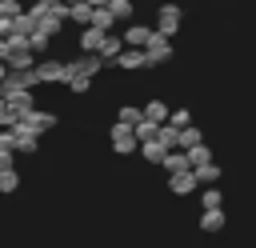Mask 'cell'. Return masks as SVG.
I'll return each mask as SVG.
<instances>
[{
    "label": "cell",
    "mask_w": 256,
    "mask_h": 248,
    "mask_svg": "<svg viewBox=\"0 0 256 248\" xmlns=\"http://www.w3.org/2000/svg\"><path fill=\"white\" fill-rule=\"evenodd\" d=\"M4 56H8V40L0 36V60H4Z\"/></svg>",
    "instance_id": "cell-34"
},
{
    "label": "cell",
    "mask_w": 256,
    "mask_h": 248,
    "mask_svg": "<svg viewBox=\"0 0 256 248\" xmlns=\"http://www.w3.org/2000/svg\"><path fill=\"white\" fill-rule=\"evenodd\" d=\"M116 68H124V72H136V68H148V60H144V48H132V44H124L120 52H116V60H112Z\"/></svg>",
    "instance_id": "cell-7"
},
{
    "label": "cell",
    "mask_w": 256,
    "mask_h": 248,
    "mask_svg": "<svg viewBox=\"0 0 256 248\" xmlns=\"http://www.w3.org/2000/svg\"><path fill=\"white\" fill-rule=\"evenodd\" d=\"M4 104H8V112H12V116H24V112H32V108H36V100H32V88L4 96Z\"/></svg>",
    "instance_id": "cell-9"
},
{
    "label": "cell",
    "mask_w": 256,
    "mask_h": 248,
    "mask_svg": "<svg viewBox=\"0 0 256 248\" xmlns=\"http://www.w3.org/2000/svg\"><path fill=\"white\" fill-rule=\"evenodd\" d=\"M4 64H8V68H32L36 60H32V52H28V48H20V52H8V56H4Z\"/></svg>",
    "instance_id": "cell-24"
},
{
    "label": "cell",
    "mask_w": 256,
    "mask_h": 248,
    "mask_svg": "<svg viewBox=\"0 0 256 248\" xmlns=\"http://www.w3.org/2000/svg\"><path fill=\"white\" fill-rule=\"evenodd\" d=\"M192 144H200V128L196 124H184L180 136H176V148H192Z\"/></svg>",
    "instance_id": "cell-26"
},
{
    "label": "cell",
    "mask_w": 256,
    "mask_h": 248,
    "mask_svg": "<svg viewBox=\"0 0 256 248\" xmlns=\"http://www.w3.org/2000/svg\"><path fill=\"white\" fill-rule=\"evenodd\" d=\"M136 152H140V156H144V160H148V164H160V160H164V152H168V148H164V144H160V140H156V136H152V140H140V148H136Z\"/></svg>",
    "instance_id": "cell-14"
},
{
    "label": "cell",
    "mask_w": 256,
    "mask_h": 248,
    "mask_svg": "<svg viewBox=\"0 0 256 248\" xmlns=\"http://www.w3.org/2000/svg\"><path fill=\"white\" fill-rule=\"evenodd\" d=\"M20 120H28V124H32V132H52V128H56V116H52V112H40V108L24 112Z\"/></svg>",
    "instance_id": "cell-11"
},
{
    "label": "cell",
    "mask_w": 256,
    "mask_h": 248,
    "mask_svg": "<svg viewBox=\"0 0 256 248\" xmlns=\"http://www.w3.org/2000/svg\"><path fill=\"white\" fill-rule=\"evenodd\" d=\"M8 164H16V152H12V148H4V144H0V168H8Z\"/></svg>",
    "instance_id": "cell-33"
},
{
    "label": "cell",
    "mask_w": 256,
    "mask_h": 248,
    "mask_svg": "<svg viewBox=\"0 0 256 248\" xmlns=\"http://www.w3.org/2000/svg\"><path fill=\"white\" fill-rule=\"evenodd\" d=\"M24 88H36V76H32V68H8V72H4V80H0V96L24 92Z\"/></svg>",
    "instance_id": "cell-4"
},
{
    "label": "cell",
    "mask_w": 256,
    "mask_h": 248,
    "mask_svg": "<svg viewBox=\"0 0 256 248\" xmlns=\"http://www.w3.org/2000/svg\"><path fill=\"white\" fill-rule=\"evenodd\" d=\"M180 20H184V12H180V4H160L156 8V32H164V36H176L180 32Z\"/></svg>",
    "instance_id": "cell-5"
},
{
    "label": "cell",
    "mask_w": 256,
    "mask_h": 248,
    "mask_svg": "<svg viewBox=\"0 0 256 248\" xmlns=\"http://www.w3.org/2000/svg\"><path fill=\"white\" fill-rule=\"evenodd\" d=\"M16 188H20V172H16V164L0 168V192L8 196V192H16Z\"/></svg>",
    "instance_id": "cell-23"
},
{
    "label": "cell",
    "mask_w": 256,
    "mask_h": 248,
    "mask_svg": "<svg viewBox=\"0 0 256 248\" xmlns=\"http://www.w3.org/2000/svg\"><path fill=\"white\" fill-rule=\"evenodd\" d=\"M148 32H152L148 24H132V20H128V28L120 32V40H124V44H132V48H144V40H148Z\"/></svg>",
    "instance_id": "cell-12"
},
{
    "label": "cell",
    "mask_w": 256,
    "mask_h": 248,
    "mask_svg": "<svg viewBox=\"0 0 256 248\" xmlns=\"http://www.w3.org/2000/svg\"><path fill=\"white\" fill-rule=\"evenodd\" d=\"M204 192H200V204L204 208H224V192L216 188V184H200Z\"/></svg>",
    "instance_id": "cell-22"
},
{
    "label": "cell",
    "mask_w": 256,
    "mask_h": 248,
    "mask_svg": "<svg viewBox=\"0 0 256 248\" xmlns=\"http://www.w3.org/2000/svg\"><path fill=\"white\" fill-rule=\"evenodd\" d=\"M184 152H188V168H196V164H208V160H212V152L204 148V140H200V144H192V148H184Z\"/></svg>",
    "instance_id": "cell-27"
},
{
    "label": "cell",
    "mask_w": 256,
    "mask_h": 248,
    "mask_svg": "<svg viewBox=\"0 0 256 248\" xmlns=\"http://www.w3.org/2000/svg\"><path fill=\"white\" fill-rule=\"evenodd\" d=\"M168 188L176 192V196H192L200 184H196V176H192V168H184V172H168Z\"/></svg>",
    "instance_id": "cell-8"
},
{
    "label": "cell",
    "mask_w": 256,
    "mask_h": 248,
    "mask_svg": "<svg viewBox=\"0 0 256 248\" xmlns=\"http://www.w3.org/2000/svg\"><path fill=\"white\" fill-rule=\"evenodd\" d=\"M136 148H140V140H136L132 132H120V136H112V152H116V156H132Z\"/></svg>",
    "instance_id": "cell-17"
},
{
    "label": "cell",
    "mask_w": 256,
    "mask_h": 248,
    "mask_svg": "<svg viewBox=\"0 0 256 248\" xmlns=\"http://www.w3.org/2000/svg\"><path fill=\"white\" fill-rule=\"evenodd\" d=\"M32 76H36V84H64L68 80V60H36Z\"/></svg>",
    "instance_id": "cell-3"
},
{
    "label": "cell",
    "mask_w": 256,
    "mask_h": 248,
    "mask_svg": "<svg viewBox=\"0 0 256 248\" xmlns=\"http://www.w3.org/2000/svg\"><path fill=\"white\" fill-rule=\"evenodd\" d=\"M88 24H96V28L112 32V28H116V16H112V12L104 8V4H96V8H92V20H88Z\"/></svg>",
    "instance_id": "cell-20"
},
{
    "label": "cell",
    "mask_w": 256,
    "mask_h": 248,
    "mask_svg": "<svg viewBox=\"0 0 256 248\" xmlns=\"http://www.w3.org/2000/svg\"><path fill=\"white\" fill-rule=\"evenodd\" d=\"M64 84H68L72 92H88V88H92V76H68Z\"/></svg>",
    "instance_id": "cell-31"
},
{
    "label": "cell",
    "mask_w": 256,
    "mask_h": 248,
    "mask_svg": "<svg viewBox=\"0 0 256 248\" xmlns=\"http://www.w3.org/2000/svg\"><path fill=\"white\" fill-rule=\"evenodd\" d=\"M24 12V0H0V16H20Z\"/></svg>",
    "instance_id": "cell-32"
},
{
    "label": "cell",
    "mask_w": 256,
    "mask_h": 248,
    "mask_svg": "<svg viewBox=\"0 0 256 248\" xmlns=\"http://www.w3.org/2000/svg\"><path fill=\"white\" fill-rule=\"evenodd\" d=\"M68 20L84 28V24L92 20V4H88V0H76V4H68Z\"/></svg>",
    "instance_id": "cell-18"
},
{
    "label": "cell",
    "mask_w": 256,
    "mask_h": 248,
    "mask_svg": "<svg viewBox=\"0 0 256 248\" xmlns=\"http://www.w3.org/2000/svg\"><path fill=\"white\" fill-rule=\"evenodd\" d=\"M104 8L116 16V24H120V20H132V0H108Z\"/></svg>",
    "instance_id": "cell-28"
},
{
    "label": "cell",
    "mask_w": 256,
    "mask_h": 248,
    "mask_svg": "<svg viewBox=\"0 0 256 248\" xmlns=\"http://www.w3.org/2000/svg\"><path fill=\"white\" fill-rule=\"evenodd\" d=\"M168 124H172V128H184V124H192V112H188V108H176V112L168 108Z\"/></svg>",
    "instance_id": "cell-30"
},
{
    "label": "cell",
    "mask_w": 256,
    "mask_h": 248,
    "mask_svg": "<svg viewBox=\"0 0 256 248\" xmlns=\"http://www.w3.org/2000/svg\"><path fill=\"white\" fill-rule=\"evenodd\" d=\"M144 60H148V68H156V64H164V60H172V36H164V32H148V40H144Z\"/></svg>",
    "instance_id": "cell-2"
},
{
    "label": "cell",
    "mask_w": 256,
    "mask_h": 248,
    "mask_svg": "<svg viewBox=\"0 0 256 248\" xmlns=\"http://www.w3.org/2000/svg\"><path fill=\"white\" fill-rule=\"evenodd\" d=\"M160 168H168V172H184V168H188V152H184V148H168L164 160H160Z\"/></svg>",
    "instance_id": "cell-15"
},
{
    "label": "cell",
    "mask_w": 256,
    "mask_h": 248,
    "mask_svg": "<svg viewBox=\"0 0 256 248\" xmlns=\"http://www.w3.org/2000/svg\"><path fill=\"white\" fill-rule=\"evenodd\" d=\"M40 4H60V0H40Z\"/></svg>",
    "instance_id": "cell-37"
},
{
    "label": "cell",
    "mask_w": 256,
    "mask_h": 248,
    "mask_svg": "<svg viewBox=\"0 0 256 248\" xmlns=\"http://www.w3.org/2000/svg\"><path fill=\"white\" fill-rule=\"evenodd\" d=\"M192 176H196V184H220V168H216L212 160H208V164H196Z\"/></svg>",
    "instance_id": "cell-19"
},
{
    "label": "cell",
    "mask_w": 256,
    "mask_h": 248,
    "mask_svg": "<svg viewBox=\"0 0 256 248\" xmlns=\"http://www.w3.org/2000/svg\"><path fill=\"white\" fill-rule=\"evenodd\" d=\"M104 68V60L96 52H80L76 60H68V76H96Z\"/></svg>",
    "instance_id": "cell-6"
},
{
    "label": "cell",
    "mask_w": 256,
    "mask_h": 248,
    "mask_svg": "<svg viewBox=\"0 0 256 248\" xmlns=\"http://www.w3.org/2000/svg\"><path fill=\"white\" fill-rule=\"evenodd\" d=\"M8 128H12V136H16V140H12V152H16V156H32V152L40 148V132H32V124H28V120H20V116H16Z\"/></svg>",
    "instance_id": "cell-1"
},
{
    "label": "cell",
    "mask_w": 256,
    "mask_h": 248,
    "mask_svg": "<svg viewBox=\"0 0 256 248\" xmlns=\"http://www.w3.org/2000/svg\"><path fill=\"white\" fill-rule=\"evenodd\" d=\"M120 48H124V40H120V32H104V40H100V48H96V56H100L104 64H112Z\"/></svg>",
    "instance_id": "cell-10"
},
{
    "label": "cell",
    "mask_w": 256,
    "mask_h": 248,
    "mask_svg": "<svg viewBox=\"0 0 256 248\" xmlns=\"http://www.w3.org/2000/svg\"><path fill=\"white\" fill-rule=\"evenodd\" d=\"M4 112H8V104H4V96H0V116H4Z\"/></svg>",
    "instance_id": "cell-36"
},
{
    "label": "cell",
    "mask_w": 256,
    "mask_h": 248,
    "mask_svg": "<svg viewBox=\"0 0 256 248\" xmlns=\"http://www.w3.org/2000/svg\"><path fill=\"white\" fill-rule=\"evenodd\" d=\"M4 72H8V64H4V60H0V80H4Z\"/></svg>",
    "instance_id": "cell-35"
},
{
    "label": "cell",
    "mask_w": 256,
    "mask_h": 248,
    "mask_svg": "<svg viewBox=\"0 0 256 248\" xmlns=\"http://www.w3.org/2000/svg\"><path fill=\"white\" fill-rule=\"evenodd\" d=\"M100 40H104V28H96V24H84L80 28V52H96Z\"/></svg>",
    "instance_id": "cell-13"
},
{
    "label": "cell",
    "mask_w": 256,
    "mask_h": 248,
    "mask_svg": "<svg viewBox=\"0 0 256 248\" xmlns=\"http://www.w3.org/2000/svg\"><path fill=\"white\" fill-rule=\"evenodd\" d=\"M140 112H144V120H156V124H164V120H168V104H164V100H148Z\"/></svg>",
    "instance_id": "cell-21"
},
{
    "label": "cell",
    "mask_w": 256,
    "mask_h": 248,
    "mask_svg": "<svg viewBox=\"0 0 256 248\" xmlns=\"http://www.w3.org/2000/svg\"><path fill=\"white\" fill-rule=\"evenodd\" d=\"M156 128H160L156 120H144V116H140V120L132 124V136H136V140H152V136H156Z\"/></svg>",
    "instance_id": "cell-25"
},
{
    "label": "cell",
    "mask_w": 256,
    "mask_h": 248,
    "mask_svg": "<svg viewBox=\"0 0 256 248\" xmlns=\"http://www.w3.org/2000/svg\"><path fill=\"white\" fill-rule=\"evenodd\" d=\"M224 224H228L224 208H204V216H200V228H204V232H220Z\"/></svg>",
    "instance_id": "cell-16"
},
{
    "label": "cell",
    "mask_w": 256,
    "mask_h": 248,
    "mask_svg": "<svg viewBox=\"0 0 256 248\" xmlns=\"http://www.w3.org/2000/svg\"><path fill=\"white\" fill-rule=\"evenodd\" d=\"M140 116H144V112H140V108H136V104H124V108H120V112H116V120H120V124H128V128H132V124H136V120H140Z\"/></svg>",
    "instance_id": "cell-29"
}]
</instances>
